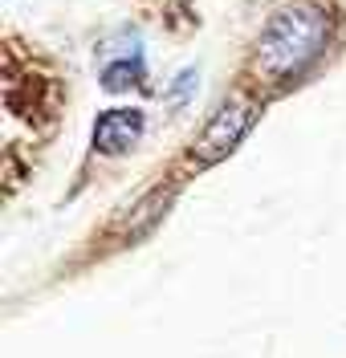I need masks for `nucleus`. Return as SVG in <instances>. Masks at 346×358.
<instances>
[{"mask_svg": "<svg viewBox=\"0 0 346 358\" xmlns=\"http://www.w3.org/2000/svg\"><path fill=\"white\" fill-rule=\"evenodd\" d=\"M330 13L318 0H289L265 21L253 49L257 82H294L326 53Z\"/></svg>", "mask_w": 346, "mask_h": 358, "instance_id": "obj_1", "label": "nucleus"}, {"mask_svg": "<svg viewBox=\"0 0 346 358\" xmlns=\"http://www.w3.org/2000/svg\"><path fill=\"white\" fill-rule=\"evenodd\" d=\"M253 118H257L253 102H245V98L224 102L220 110L212 114V122L204 127V134H200V143H196V159H200L204 167H212V163H220L224 155H232V151H236V143L249 134Z\"/></svg>", "mask_w": 346, "mask_h": 358, "instance_id": "obj_2", "label": "nucleus"}, {"mask_svg": "<svg viewBox=\"0 0 346 358\" xmlns=\"http://www.w3.org/2000/svg\"><path fill=\"white\" fill-rule=\"evenodd\" d=\"M147 131V114L135 110V106H118V110L98 114L90 131V143L98 155H127L138 138Z\"/></svg>", "mask_w": 346, "mask_h": 358, "instance_id": "obj_3", "label": "nucleus"}, {"mask_svg": "<svg viewBox=\"0 0 346 358\" xmlns=\"http://www.w3.org/2000/svg\"><path fill=\"white\" fill-rule=\"evenodd\" d=\"M138 78H143V62H110V66L102 69V86L110 90V94H118V90H131V86H138Z\"/></svg>", "mask_w": 346, "mask_h": 358, "instance_id": "obj_4", "label": "nucleus"}, {"mask_svg": "<svg viewBox=\"0 0 346 358\" xmlns=\"http://www.w3.org/2000/svg\"><path fill=\"white\" fill-rule=\"evenodd\" d=\"M196 78H200L196 69L175 73V82H171V90H167V94H163V102H167V106H184L187 98H192V90H196Z\"/></svg>", "mask_w": 346, "mask_h": 358, "instance_id": "obj_5", "label": "nucleus"}]
</instances>
